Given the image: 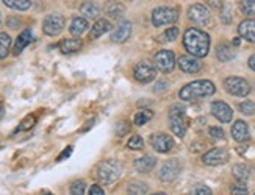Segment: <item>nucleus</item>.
I'll return each mask as SVG.
<instances>
[{"label":"nucleus","instance_id":"1","mask_svg":"<svg viewBox=\"0 0 255 195\" xmlns=\"http://www.w3.org/2000/svg\"><path fill=\"white\" fill-rule=\"evenodd\" d=\"M183 46L196 58H204L210 50V36L199 28H188L183 36Z\"/></svg>","mask_w":255,"mask_h":195},{"label":"nucleus","instance_id":"2","mask_svg":"<svg viewBox=\"0 0 255 195\" xmlns=\"http://www.w3.org/2000/svg\"><path fill=\"white\" fill-rule=\"evenodd\" d=\"M216 91L215 84L208 80H197L193 83H188L186 86L180 89L179 97L185 102H194L199 99H204V97H210L213 95Z\"/></svg>","mask_w":255,"mask_h":195},{"label":"nucleus","instance_id":"3","mask_svg":"<svg viewBox=\"0 0 255 195\" xmlns=\"http://www.w3.org/2000/svg\"><path fill=\"white\" fill-rule=\"evenodd\" d=\"M96 177L102 184H113L121 177V167L116 161H102L97 166Z\"/></svg>","mask_w":255,"mask_h":195},{"label":"nucleus","instance_id":"4","mask_svg":"<svg viewBox=\"0 0 255 195\" xmlns=\"http://www.w3.org/2000/svg\"><path fill=\"white\" fill-rule=\"evenodd\" d=\"M186 117H185V110L182 106L175 105L171 108L169 111V127L172 130V133L177 136V137H183L185 133H186Z\"/></svg>","mask_w":255,"mask_h":195},{"label":"nucleus","instance_id":"5","mask_svg":"<svg viewBox=\"0 0 255 195\" xmlns=\"http://www.w3.org/2000/svg\"><path fill=\"white\" fill-rule=\"evenodd\" d=\"M179 19V11L171 6H160L155 8L152 13V24L155 27H163V25H172Z\"/></svg>","mask_w":255,"mask_h":195},{"label":"nucleus","instance_id":"6","mask_svg":"<svg viewBox=\"0 0 255 195\" xmlns=\"http://www.w3.org/2000/svg\"><path fill=\"white\" fill-rule=\"evenodd\" d=\"M188 17L193 24L199 27H208L212 25V13L205 5L194 3L190 9H188Z\"/></svg>","mask_w":255,"mask_h":195},{"label":"nucleus","instance_id":"7","mask_svg":"<svg viewBox=\"0 0 255 195\" xmlns=\"http://www.w3.org/2000/svg\"><path fill=\"white\" fill-rule=\"evenodd\" d=\"M224 89L235 97H246L251 92V86L245 78L240 77H229L224 80Z\"/></svg>","mask_w":255,"mask_h":195},{"label":"nucleus","instance_id":"8","mask_svg":"<svg viewBox=\"0 0 255 195\" xmlns=\"http://www.w3.org/2000/svg\"><path fill=\"white\" fill-rule=\"evenodd\" d=\"M155 69H158L163 73H169L175 67V55L171 50H160L153 57Z\"/></svg>","mask_w":255,"mask_h":195},{"label":"nucleus","instance_id":"9","mask_svg":"<svg viewBox=\"0 0 255 195\" xmlns=\"http://www.w3.org/2000/svg\"><path fill=\"white\" fill-rule=\"evenodd\" d=\"M64 28V17L58 13L49 14L42 22V31L47 36H57Z\"/></svg>","mask_w":255,"mask_h":195},{"label":"nucleus","instance_id":"10","mask_svg":"<svg viewBox=\"0 0 255 195\" xmlns=\"http://www.w3.org/2000/svg\"><path fill=\"white\" fill-rule=\"evenodd\" d=\"M202 161L205 166H223L229 161V151L226 148H212L202 156Z\"/></svg>","mask_w":255,"mask_h":195},{"label":"nucleus","instance_id":"11","mask_svg":"<svg viewBox=\"0 0 255 195\" xmlns=\"http://www.w3.org/2000/svg\"><path fill=\"white\" fill-rule=\"evenodd\" d=\"M180 170H182V166H180V162L177 161V159H169V161H166L160 173H158V177L161 181L164 183H172L177 177L180 175Z\"/></svg>","mask_w":255,"mask_h":195},{"label":"nucleus","instance_id":"12","mask_svg":"<svg viewBox=\"0 0 255 195\" xmlns=\"http://www.w3.org/2000/svg\"><path fill=\"white\" fill-rule=\"evenodd\" d=\"M155 73H157V69H155V66H152V64L147 63V61L138 63L135 66V69H133V75H135V78L139 83L152 81L155 78Z\"/></svg>","mask_w":255,"mask_h":195},{"label":"nucleus","instance_id":"13","mask_svg":"<svg viewBox=\"0 0 255 195\" xmlns=\"http://www.w3.org/2000/svg\"><path fill=\"white\" fill-rule=\"evenodd\" d=\"M150 145L160 153H168L174 148V139L166 133H157L150 136Z\"/></svg>","mask_w":255,"mask_h":195},{"label":"nucleus","instance_id":"14","mask_svg":"<svg viewBox=\"0 0 255 195\" xmlns=\"http://www.w3.org/2000/svg\"><path fill=\"white\" fill-rule=\"evenodd\" d=\"M212 114L218 119L221 124H229L232 121V116H234V111L232 108L224 103V102H213L212 103Z\"/></svg>","mask_w":255,"mask_h":195},{"label":"nucleus","instance_id":"15","mask_svg":"<svg viewBox=\"0 0 255 195\" xmlns=\"http://www.w3.org/2000/svg\"><path fill=\"white\" fill-rule=\"evenodd\" d=\"M177 64H179V67L182 72H186V73H196L201 70V63H199V60L193 55H183L179 58V61H177Z\"/></svg>","mask_w":255,"mask_h":195},{"label":"nucleus","instance_id":"16","mask_svg":"<svg viewBox=\"0 0 255 195\" xmlns=\"http://www.w3.org/2000/svg\"><path fill=\"white\" fill-rule=\"evenodd\" d=\"M130 35H131V24L124 20V22L118 24L116 28L113 30L112 41L116 42V44H123V42H126L130 38Z\"/></svg>","mask_w":255,"mask_h":195},{"label":"nucleus","instance_id":"17","mask_svg":"<svg viewBox=\"0 0 255 195\" xmlns=\"http://www.w3.org/2000/svg\"><path fill=\"white\" fill-rule=\"evenodd\" d=\"M238 33L243 39L249 42H255V20L246 19L238 25Z\"/></svg>","mask_w":255,"mask_h":195},{"label":"nucleus","instance_id":"18","mask_svg":"<svg viewBox=\"0 0 255 195\" xmlns=\"http://www.w3.org/2000/svg\"><path fill=\"white\" fill-rule=\"evenodd\" d=\"M232 137L237 142H246L249 139V127L245 121H237L232 127Z\"/></svg>","mask_w":255,"mask_h":195},{"label":"nucleus","instance_id":"19","mask_svg":"<svg viewBox=\"0 0 255 195\" xmlns=\"http://www.w3.org/2000/svg\"><path fill=\"white\" fill-rule=\"evenodd\" d=\"M83 46L82 39L79 38H68V39H63L60 44H58V49L61 50V53L64 55H69V53H75L79 52Z\"/></svg>","mask_w":255,"mask_h":195},{"label":"nucleus","instance_id":"20","mask_svg":"<svg viewBox=\"0 0 255 195\" xmlns=\"http://www.w3.org/2000/svg\"><path fill=\"white\" fill-rule=\"evenodd\" d=\"M105 13L108 17L119 19L126 13V6L121 2H118V0H108V2L105 3Z\"/></svg>","mask_w":255,"mask_h":195},{"label":"nucleus","instance_id":"21","mask_svg":"<svg viewBox=\"0 0 255 195\" xmlns=\"http://www.w3.org/2000/svg\"><path fill=\"white\" fill-rule=\"evenodd\" d=\"M155 166H157V159L150 155H146V156H142L135 161V167L139 173H149L153 170Z\"/></svg>","mask_w":255,"mask_h":195},{"label":"nucleus","instance_id":"22","mask_svg":"<svg viewBox=\"0 0 255 195\" xmlns=\"http://www.w3.org/2000/svg\"><path fill=\"white\" fill-rule=\"evenodd\" d=\"M110 28H112V24H110L107 19H99V20H96V24L93 25V28L90 31V38L99 39L102 35H105L107 31H110Z\"/></svg>","mask_w":255,"mask_h":195},{"label":"nucleus","instance_id":"23","mask_svg":"<svg viewBox=\"0 0 255 195\" xmlns=\"http://www.w3.org/2000/svg\"><path fill=\"white\" fill-rule=\"evenodd\" d=\"M216 57H218L219 61L229 63V61H232L235 58V50L230 44H227V42H223V44H219L216 47Z\"/></svg>","mask_w":255,"mask_h":195},{"label":"nucleus","instance_id":"24","mask_svg":"<svg viewBox=\"0 0 255 195\" xmlns=\"http://www.w3.org/2000/svg\"><path fill=\"white\" fill-rule=\"evenodd\" d=\"M31 42V31L30 30H24L22 33L17 36V39H16V44H14V50H13V53L14 55H20L22 53V50H24L28 44Z\"/></svg>","mask_w":255,"mask_h":195},{"label":"nucleus","instance_id":"25","mask_svg":"<svg viewBox=\"0 0 255 195\" xmlns=\"http://www.w3.org/2000/svg\"><path fill=\"white\" fill-rule=\"evenodd\" d=\"M80 13L86 17V19H97L99 14H101V6H99L96 2H85L80 6Z\"/></svg>","mask_w":255,"mask_h":195},{"label":"nucleus","instance_id":"26","mask_svg":"<svg viewBox=\"0 0 255 195\" xmlns=\"http://www.w3.org/2000/svg\"><path fill=\"white\" fill-rule=\"evenodd\" d=\"M88 27H90V24H88V20L85 17H74L69 30H71V33L74 36H80L88 30Z\"/></svg>","mask_w":255,"mask_h":195},{"label":"nucleus","instance_id":"27","mask_svg":"<svg viewBox=\"0 0 255 195\" xmlns=\"http://www.w3.org/2000/svg\"><path fill=\"white\" fill-rule=\"evenodd\" d=\"M232 173H234V177L238 180V183H246L251 177L252 169L248 164H237L232 169Z\"/></svg>","mask_w":255,"mask_h":195},{"label":"nucleus","instance_id":"28","mask_svg":"<svg viewBox=\"0 0 255 195\" xmlns=\"http://www.w3.org/2000/svg\"><path fill=\"white\" fill-rule=\"evenodd\" d=\"M147 184H144L141 181H133L127 186V194L128 195H146L147 194Z\"/></svg>","mask_w":255,"mask_h":195},{"label":"nucleus","instance_id":"29","mask_svg":"<svg viewBox=\"0 0 255 195\" xmlns=\"http://www.w3.org/2000/svg\"><path fill=\"white\" fill-rule=\"evenodd\" d=\"M3 5L11 9H19V11H25L31 6V0H3Z\"/></svg>","mask_w":255,"mask_h":195},{"label":"nucleus","instance_id":"30","mask_svg":"<svg viewBox=\"0 0 255 195\" xmlns=\"http://www.w3.org/2000/svg\"><path fill=\"white\" fill-rule=\"evenodd\" d=\"M11 49V38L6 33H0V60L8 57Z\"/></svg>","mask_w":255,"mask_h":195},{"label":"nucleus","instance_id":"31","mask_svg":"<svg viewBox=\"0 0 255 195\" xmlns=\"http://www.w3.org/2000/svg\"><path fill=\"white\" fill-rule=\"evenodd\" d=\"M153 117V113L150 110H141L139 113H136L135 119H133V122H135V125H144V124H147L150 119Z\"/></svg>","mask_w":255,"mask_h":195},{"label":"nucleus","instance_id":"32","mask_svg":"<svg viewBox=\"0 0 255 195\" xmlns=\"http://www.w3.org/2000/svg\"><path fill=\"white\" fill-rule=\"evenodd\" d=\"M240 9L246 16H255V0H241Z\"/></svg>","mask_w":255,"mask_h":195},{"label":"nucleus","instance_id":"33","mask_svg":"<svg viewBox=\"0 0 255 195\" xmlns=\"http://www.w3.org/2000/svg\"><path fill=\"white\" fill-rule=\"evenodd\" d=\"M86 191V184L83 180H75L71 184V195H85Z\"/></svg>","mask_w":255,"mask_h":195},{"label":"nucleus","instance_id":"34","mask_svg":"<svg viewBox=\"0 0 255 195\" xmlns=\"http://www.w3.org/2000/svg\"><path fill=\"white\" fill-rule=\"evenodd\" d=\"M127 147H128L130 150H142V147H144V140H142V137H141V136L135 134L133 137H130V139H128Z\"/></svg>","mask_w":255,"mask_h":195},{"label":"nucleus","instance_id":"35","mask_svg":"<svg viewBox=\"0 0 255 195\" xmlns=\"http://www.w3.org/2000/svg\"><path fill=\"white\" fill-rule=\"evenodd\" d=\"M238 108H240V111H241L243 114H246V116H252V114H255V103H254V102H251V100H246V102L240 103V105H238Z\"/></svg>","mask_w":255,"mask_h":195},{"label":"nucleus","instance_id":"36","mask_svg":"<svg viewBox=\"0 0 255 195\" xmlns=\"http://www.w3.org/2000/svg\"><path fill=\"white\" fill-rule=\"evenodd\" d=\"M177 36H179V28L177 27H171V28H168L164 31V35H161L160 36V41H174Z\"/></svg>","mask_w":255,"mask_h":195},{"label":"nucleus","instance_id":"37","mask_svg":"<svg viewBox=\"0 0 255 195\" xmlns=\"http://www.w3.org/2000/svg\"><path fill=\"white\" fill-rule=\"evenodd\" d=\"M33 125H35V117H33V116H27L24 121L20 122V127L17 128V131H25V130H30Z\"/></svg>","mask_w":255,"mask_h":195},{"label":"nucleus","instance_id":"38","mask_svg":"<svg viewBox=\"0 0 255 195\" xmlns=\"http://www.w3.org/2000/svg\"><path fill=\"white\" fill-rule=\"evenodd\" d=\"M208 134L212 136L213 139H224V136H226L224 130L219 128V127H210L208 128Z\"/></svg>","mask_w":255,"mask_h":195},{"label":"nucleus","instance_id":"39","mask_svg":"<svg viewBox=\"0 0 255 195\" xmlns=\"http://www.w3.org/2000/svg\"><path fill=\"white\" fill-rule=\"evenodd\" d=\"M193 195H213V192L210 188H207L205 184H199V186L194 188Z\"/></svg>","mask_w":255,"mask_h":195},{"label":"nucleus","instance_id":"40","mask_svg":"<svg viewBox=\"0 0 255 195\" xmlns=\"http://www.w3.org/2000/svg\"><path fill=\"white\" fill-rule=\"evenodd\" d=\"M232 195H248V189L245 186V183L238 184V186L232 188Z\"/></svg>","mask_w":255,"mask_h":195},{"label":"nucleus","instance_id":"41","mask_svg":"<svg viewBox=\"0 0 255 195\" xmlns=\"http://www.w3.org/2000/svg\"><path fill=\"white\" fill-rule=\"evenodd\" d=\"M128 130H130L128 122L118 124V127H116V134H118V136H124L126 133H128Z\"/></svg>","mask_w":255,"mask_h":195},{"label":"nucleus","instance_id":"42","mask_svg":"<svg viewBox=\"0 0 255 195\" xmlns=\"http://www.w3.org/2000/svg\"><path fill=\"white\" fill-rule=\"evenodd\" d=\"M221 20H223L224 24H230L232 22V11L230 8H226L223 13H221Z\"/></svg>","mask_w":255,"mask_h":195},{"label":"nucleus","instance_id":"43","mask_svg":"<svg viewBox=\"0 0 255 195\" xmlns=\"http://www.w3.org/2000/svg\"><path fill=\"white\" fill-rule=\"evenodd\" d=\"M90 195H104V189L99 184H93L90 188Z\"/></svg>","mask_w":255,"mask_h":195},{"label":"nucleus","instance_id":"44","mask_svg":"<svg viewBox=\"0 0 255 195\" xmlns=\"http://www.w3.org/2000/svg\"><path fill=\"white\" fill-rule=\"evenodd\" d=\"M71 153H72V147H68V148H64V151L63 153L57 158V161H63V159H66V158H69L71 156Z\"/></svg>","mask_w":255,"mask_h":195},{"label":"nucleus","instance_id":"45","mask_svg":"<svg viewBox=\"0 0 255 195\" xmlns=\"http://www.w3.org/2000/svg\"><path fill=\"white\" fill-rule=\"evenodd\" d=\"M248 64H249V67H251L252 70H255V53H254V55H252V57L249 58Z\"/></svg>","mask_w":255,"mask_h":195},{"label":"nucleus","instance_id":"46","mask_svg":"<svg viewBox=\"0 0 255 195\" xmlns=\"http://www.w3.org/2000/svg\"><path fill=\"white\" fill-rule=\"evenodd\" d=\"M3 113H5V108H3V103H2V102H0V119H2Z\"/></svg>","mask_w":255,"mask_h":195},{"label":"nucleus","instance_id":"47","mask_svg":"<svg viewBox=\"0 0 255 195\" xmlns=\"http://www.w3.org/2000/svg\"><path fill=\"white\" fill-rule=\"evenodd\" d=\"M234 44H235V46H240V38H237V39L234 41Z\"/></svg>","mask_w":255,"mask_h":195},{"label":"nucleus","instance_id":"48","mask_svg":"<svg viewBox=\"0 0 255 195\" xmlns=\"http://www.w3.org/2000/svg\"><path fill=\"white\" fill-rule=\"evenodd\" d=\"M153 195H166V194H163V192H158V194H153Z\"/></svg>","mask_w":255,"mask_h":195},{"label":"nucleus","instance_id":"49","mask_svg":"<svg viewBox=\"0 0 255 195\" xmlns=\"http://www.w3.org/2000/svg\"><path fill=\"white\" fill-rule=\"evenodd\" d=\"M46 195H50V194H46Z\"/></svg>","mask_w":255,"mask_h":195},{"label":"nucleus","instance_id":"50","mask_svg":"<svg viewBox=\"0 0 255 195\" xmlns=\"http://www.w3.org/2000/svg\"><path fill=\"white\" fill-rule=\"evenodd\" d=\"M0 20H2V17H0Z\"/></svg>","mask_w":255,"mask_h":195}]
</instances>
